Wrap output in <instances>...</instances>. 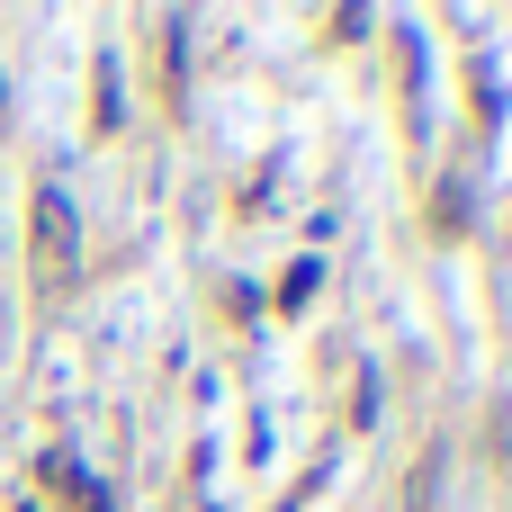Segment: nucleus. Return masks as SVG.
I'll return each instance as SVG.
<instances>
[{"label":"nucleus","instance_id":"nucleus-3","mask_svg":"<svg viewBox=\"0 0 512 512\" xmlns=\"http://www.w3.org/2000/svg\"><path fill=\"white\" fill-rule=\"evenodd\" d=\"M315 279H324V261H297V270H288V288H279V306H306V297H315Z\"/></svg>","mask_w":512,"mask_h":512},{"label":"nucleus","instance_id":"nucleus-2","mask_svg":"<svg viewBox=\"0 0 512 512\" xmlns=\"http://www.w3.org/2000/svg\"><path fill=\"white\" fill-rule=\"evenodd\" d=\"M45 486H54V495H90V477H81V459H72V450H54V459H45ZM90 504H99V495H90Z\"/></svg>","mask_w":512,"mask_h":512},{"label":"nucleus","instance_id":"nucleus-4","mask_svg":"<svg viewBox=\"0 0 512 512\" xmlns=\"http://www.w3.org/2000/svg\"><path fill=\"white\" fill-rule=\"evenodd\" d=\"M495 468L512 477V405H495Z\"/></svg>","mask_w":512,"mask_h":512},{"label":"nucleus","instance_id":"nucleus-1","mask_svg":"<svg viewBox=\"0 0 512 512\" xmlns=\"http://www.w3.org/2000/svg\"><path fill=\"white\" fill-rule=\"evenodd\" d=\"M63 261H72V198L63 189H36V270L63 279Z\"/></svg>","mask_w":512,"mask_h":512}]
</instances>
